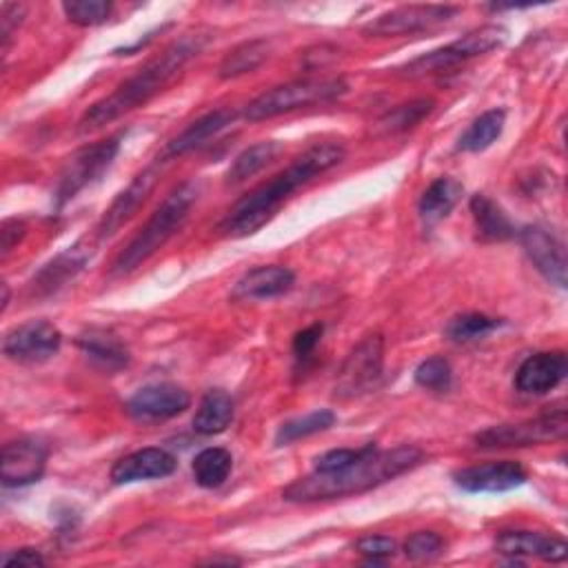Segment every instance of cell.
I'll use <instances>...</instances> for the list:
<instances>
[{"instance_id": "27", "label": "cell", "mask_w": 568, "mask_h": 568, "mask_svg": "<svg viewBox=\"0 0 568 568\" xmlns=\"http://www.w3.org/2000/svg\"><path fill=\"white\" fill-rule=\"evenodd\" d=\"M282 154V145L278 141H265V143H258V145H251L249 149H245L236 161L234 165L229 167L227 172V178L225 183L229 187L234 185H242L245 180L254 178L256 174H260L269 163H273L278 156Z\"/></svg>"}, {"instance_id": "39", "label": "cell", "mask_w": 568, "mask_h": 568, "mask_svg": "<svg viewBox=\"0 0 568 568\" xmlns=\"http://www.w3.org/2000/svg\"><path fill=\"white\" fill-rule=\"evenodd\" d=\"M28 234V225L23 220H6L3 227H0V256L8 258L25 238Z\"/></svg>"}, {"instance_id": "7", "label": "cell", "mask_w": 568, "mask_h": 568, "mask_svg": "<svg viewBox=\"0 0 568 568\" xmlns=\"http://www.w3.org/2000/svg\"><path fill=\"white\" fill-rule=\"evenodd\" d=\"M123 136H110L105 141H99L94 145H87L79 149L63 167L56 189H54V203L56 207H65L70 200H74L85 187L96 183L116 161L121 152Z\"/></svg>"}, {"instance_id": "20", "label": "cell", "mask_w": 568, "mask_h": 568, "mask_svg": "<svg viewBox=\"0 0 568 568\" xmlns=\"http://www.w3.org/2000/svg\"><path fill=\"white\" fill-rule=\"evenodd\" d=\"M236 118H238L236 110H216V112L198 118L196 123H192L185 132H180L172 143H167V147L158 156L169 163L189 152H196V149L205 147L211 138L223 134L229 125H234Z\"/></svg>"}, {"instance_id": "12", "label": "cell", "mask_w": 568, "mask_h": 568, "mask_svg": "<svg viewBox=\"0 0 568 568\" xmlns=\"http://www.w3.org/2000/svg\"><path fill=\"white\" fill-rule=\"evenodd\" d=\"M167 165L165 158H156L147 169H143L134 180L132 185L114 200V205L107 209V214L103 216V220L99 223L96 227V236L99 240H105V238H112L123 225H127L136 211L145 205V200L149 198V194L154 192L161 174H163V167Z\"/></svg>"}, {"instance_id": "10", "label": "cell", "mask_w": 568, "mask_h": 568, "mask_svg": "<svg viewBox=\"0 0 568 568\" xmlns=\"http://www.w3.org/2000/svg\"><path fill=\"white\" fill-rule=\"evenodd\" d=\"M63 344V333L48 320H30L10 329L3 338V353L19 364H43L52 360Z\"/></svg>"}, {"instance_id": "13", "label": "cell", "mask_w": 568, "mask_h": 568, "mask_svg": "<svg viewBox=\"0 0 568 568\" xmlns=\"http://www.w3.org/2000/svg\"><path fill=\"white\" fill-rule=\"evenodd\" d=\"M192 404L189 393L178 384H149L138 389L125 404L127 413L138 422H161L185 413Z\"/></svg>"}, {"instance_id": "30", "label": "cell", "mask_w": 568, "mask_h": 568, "mask_svg": "<svg viewBox=\"0 0 568 568\" xmlns=\"http://www.w3.org/2000/svg\"><path fill=\"white\" fill-rule=\"evenodd\" d=\"M333 424H335V413L333 411H329V409L311 411L302 417H293V420L285 422L276 433V444L278 446H289L298 440H304V437L318 435L322 431H329Z\"/></svg>"}, {"instance_id": "38", "label": "cell", "mask_w": 568, "mask_h": 568, "mask_svg": "<svg viewBox=\"0 0 568 568\" xmlns=\"http://www.w3.org/2000/svg\"><path fill=\"white\" fill-rule=\"evenodd\" d=\"M28 8L23 3H6L0 12V39H3V54H8L14 34L23 25Z\"/></svg>"}, {"instance_id": "3", "label": "cell", "mask_w": 568, "mask_h": 568, "mask_svg": "<svg viewBox=\"0 0 568 568\" xmlns=\"http://www.w3.org/2000/svg\"><path fill=\"white\" fill-rule=\"evenodd\" d=\"M424 462V451L417 446H395L380 451L375 444H369L366 453L335 473H309L282 490L287 502L311 504L327 502L338 497H351L378 488L406 471H413Z\"/></svg>"}, {"instance_id": "40", "label": "cell", "mask_w": 568, "mask_h": 568, "mask_svg": "<svg viewBox=\"0 0 568 568\" xmlns=\"http://www.w3.org/2000/svg\"><path fill=\"white\" fill-rule=\"evenodd\" d=\"M322 333H324V324H311V327L298 331L296 338H293V353H296V358L298 360L311 358L316 347L322 340Z\"/></svg>"}, {"instance_id": "18", "label": "cell", "mask_w": 568, "mask_h": 568, "mask_svg": "<svg viewBox=\"0 0 568 568\" xmlns=\"http://www.w3.org/2000/svg\"><path fill=\"white\" fill-rule=\"evenodd\" d=\"M176 457L165 448H141L136 453L125 455L112 468L114 484H134L145 479H161L176 471Z\"/></svg>"}, {"instance_id": "37", "label": "cell", "mask_w": 568, "mask_h": 568, "mask_svg": "<svg viewBox=\"0 0 568 568\" xmlns=\"http://www.w3.org/2000/svg\"><path fill=\"white\" fill-rule=\"evenodd\" d=\"M369 444L362 446V448H333V451H327L324 455L316 457L313 462V471L316 473H335V471H342L347 468L349 464H353L355 459H360L364 453H366Z\"/></svg>"}, {"instance_id": "11", "label": "cell", "mask_w": 568, "mask_h": 568, "mask_svg": "<svg viewBox=\"0 0 568 568\" xmlns=\"http://www.w3.org/2000/svg\"><path fill=\"white\" fill-rule=\"evenodd\" d=\"M50 448L37 437H19L3 446L0 479L8 488H21L39 482L45 473Z\"/></svg>"}, {"instance_id": "35", "label": "cell", "mask_w": 568, "mask_h": 568, "mask_svg": "<svg viewBox=\"0 0 568 568\" xmlns=\"http://www.w3.org/2000/svg\"><path fill=\"white\" fill-rule=\"evenodd\" d=\"M444 552V539L433 530H417L404 541V555L411 561H431Z\"/></svg>"}, {"instance_id": "32", "label": "cell", "mask_w": 568, "mask_h": 568, "mask_svg": "<svg viewBox=\"0 0 568 568\" xmlns=\"http://www.w3.org/2000/svg\"><path fill=\"white\" fill-rule=\"evenodd\" d=\"M502 327V320L497 318H490L486 313H462V316H455L446 329H444V335L451 340V342H473V340H479L484 335H488L490 331L499 329Z\"/></svg>"}, {"instance_id": "6", "label": "cell", "mask_w": 568, "mask_h": 568, "mask_svg": "<svg viewBox=\"0 0 568 568\" xmlns=\"http://www.w3.org/2000/svg\"><path fill=\"white\" fill-rule=\"evenodd\" d=\"M568 433L566 409L557 406L537 417L521 420L515 424L490 426L475 435L479 448H519V446H541L550 442H561Z\"/></svg>"}, {"instance_id": "9", "label": "cell", "mask_w": 568, "mask_h": 568, "mask_svg": "<svg viewBox=\"0 0 568 568\" xmlns=\"http://www.w3.org/2000/svg\"><path fill=\"white\" fill-rule=\"evenodd\" d=\"M459 14V8L453 6H406L391 10L369 25H364V37L375 39H393V37H411L424 30H433L442 23L453 21Z\"/></svg>"}, {"instance_id": "1", "label": "cell", "mask_w": 568, "mask_h": 568, "mask_svg": "<svg viewBox=\"0 0 568 568\" xmlns=\"http://www.w3.org/2000/svg\"><path fill=\"white\" fill-rule=\"evenodd\" d=\"M209 41H211V32L203 30V28L192 30V32L183 34L180 39H176L158 56L147 61L134 76H130L125 83H121L116 87V92H112L103 101L94 103L81 118L79 132L81 134L96 132V130L123 118L125 114L147 105L152 99H156L169 85H174L178 81L183 70L205 52Z\"/></svg>"}, {"instance_id": "26", "label": "cell", "mask_w": 568, "mask_h": 568, "mask_svg": "<svg viewBox=\"0 0 568 568\" xmlns=\"http://www.w3.org/2000/svg\"><path fill=\"white\" fill-rule=\"evenodd\" d=\"M271 54V43L265 39H256V41H247L240 43L238 48H234L220 63V79L223 81H231V79H240L245 74L256 72Z\"/></svg>"}, {"instance_id": "33", "label": "cell", "mask_w": 568, "mask_h": 568, "mask_svg": "<svg viewBox=\"0 0 568 568\" xmlns=\"http://www.w3.org/2000/svg\"><path fill=\"white\" fill-rule=\"evenodd\" d=\"M114 6L107 3V0H72V3H63V12L70 23L81 25V28H96L103 25Z\"/></svg>"}, {"instance_id": "8", "label": "cell", "mask_w": 568, "mask_h": 568, "mask_svg": "<svg viewBox=\"0 0 568 568\" xmlns=\"http://www.w3.org/2000/svg\"><path fill=\"white\" fill-rule=\"evenodd\" d=\"M384 369V338L366 335L342 362L335 380V397L351 400L375 389Z\"/></svg>"}, {"instance_id": "24", "label": "cell", "mask_w": 568, "mask_h": 568, "mask_svg": "<svg viewBox=\"0 0 568 568\" xmlns=\"http://www.w3.org/2000/svg\"><path fill=\"white\" fill-rule=\"evenodd\" d=\"M471 214L475 220L477 236L484 242H506L515 238V227L508 220V216L502 211L497 203H493L484 194H475L471 198Z\"/></svg>"}, {"instance_id": "34", "label": "cell", "mask_w": 568, "mask_h": 568, "mask_svg": "<svg viewBox=\"0 0 568 568\" xmlns=\"http://www.w3.org/2000/svg\"><path fill=\"white\" fill-rule=\"evenodd\" d=\"M415 382L417 386L426 389V391H433V393H446L451 389V382H453V371H451V364L440 358V355H433L428 360H424L417 369H415Z\"/></svg>"}, {"instance_id": "4", "label": "cell", "mask_w": 568, "mask_h": 568, "mask_svg": "<svg viewBox=\"0 0 568 568\" xmlns=\"http://www.w3.org/2000/svg\"><path fill=\"white\" fill-rule=\"evenodd\" d=\"M198 185L187 180L178 185L152 214V218L145 223V227L130 240V245L118 254L114 260L112 273L114 276H127L143 267L154 254H158L169 238L185 225L189 218V211L198 203Z\"/></svg>"}, {"instance_id": "31", "label": "cell", "mask_w": 568, "mask_h": 568, "mask_svg": "<svg viewBox=\"0 0 568 568\" xmlns=\"http://www.w3.org/2000/svg\"><path fill=\"white\" fill-rule=\"evenodd\" d=\"M435 103L431 99H417L404 105H397L395 110L386 112L380 121H378V130L382 134H402L409 132L413 127H417L431 112H433Z\"/></svg>"}, {"instance_id": "25", "label": "cell", "mask_w": 568, "mask_h": 568, "mask_svg": "<svg viewBox=\"0 0 568 568\" xmlns=\"http://www.w3.org/2000/svg\"><path fill=\"white\" fill-rule=\"evenodd\" d=\"M462 192H464V187L455 178L433 180L426 187V192L422 194L420 205H417L422 223L431 227V225H437L440 220H444L455 209V205L459 203Z\"/></svg>"}, {"instance_id": "29", "label": "cell", "mask_w": 568, "mask_h": 568, "mask_svg": "<svg viewBox=\"0 0 568 568\" xmlns=\"http://www.w3.org/2000/svg\"><path fill=\"white\" fill-rule=\"evenodd\" d=\"M504 123H506L504 110H488V112H484L462 134L459 143H457V149L459 152H468V154H479V152L488 149L502 136Z\"/></svg>"}, {"instance_id": "23", "label": "cell", "mask_w": 568, "mask_h": 568, "mask_svg": "<svg viewBox=\"0 0 568 568\" xmlns=\"http://www.w3.org/2000/svg\"><path fill=\"white\" fill-rule=\"evenodd\" d=\"M236 415L234 397L223 389H211L203 395L194 415V431L200 435L225 433Z\"/></svg>"}, {"instance_id": "16", "label": "cell", "mask_w": 568, "mask_h": 568, "mask_svg": "<svg viewBox=\"0 0 568 568\" xmlns=\"http://www.w3.org/2000/svg\"><path fill=\"white\" fill-rule=\"evenodd\" d=\"M568 360L564 351H544L526 358L515 373V389L526 395H544L566 378Z\"/></svg>"}, {"instance_id": "17", "label": "cell", "mask_w": 568, "mask_h": 568, "mask_svg": "<svg viewBox=\"0 0 568 568\" xmlns=\"http://www.w3.org/2000/svg\"><path fill=\"white\" fill-rule=\"evenodd\" d=\"M495 550L519 564L521 557H537L544 561H564L568 544L561 537L533 530H504L495 539Z\"/></svg>"}, {"instance_id": "19", "label": "cell", "mask_w": 568, "mask_h": 568, "mask_svg": "<svg viewBox=\"0 0 568 568\" xmlns=\"http://www.w3.org/2000/svg\"><path fill=\"white\" fill-rule=\"evenodd\" d=\"M296 276L287 267L265 265L247 271L234 287L231 298L236 302H254V300H271L285 296L293 289Z\"/></svg>"}, {"instance_id": "36", "label": "cell", "mask_w": 568, "mask_h": 568, "mask_svg": "<svg viewBox=\"0 0 568 568\" xmlns=\"http://www.w3.org/2000/svg\"><path fill=\"white\" fill-rule=\"evenodd\" d=\"M355 550L364 555L371 564H384L397 552V544L386 535H366L355 541Z\"/></svg>"}, {"instance_id": "22", "label": "cell", "mask_w": 568, "mask_h": 568, "mask_svg": "<svg viewBox=\"0 0 568 568\" xmlns=\"http://www.w3.org/2000/svg\"><path fill=\"white\" fill-rule=\"evenodd\" d=\"M81 351L103 371H121L130 364V351L127 347L110 331L103 329H90L87 333L79 335Z\"/></svg>"}, {"instance_id": "28", "label": "cell", "mask_w": 568, "mask_h": 568, "mask_svg": "<svg viewBox=\"0 0 568 568\" xmlns=\"http://www.w3.org/2000/svg\"><path fill=\"white\" fill-rule=\"evenodd\" d=\"M231 468H234V457L227 448H220V446L200 451L192 464L194 479L203 488L223 486L227 482V477L231 475Z\"/></svg>"}, {"instance_id": "15", "label": "cell", "mask_w": 568, "mask_h": 568, "mask_svg": "<svg viewBox=\"0 0 568 568\" xmlns=\"http://www.w3.org/2000/svg\"><path fill=\"white\" fill-rule=\"evenodd\" d=\"M526 477L524 466L513 459L477 464L453 473L455 486L466 493H506L521 486Z\"/></svg>"}, {"instance_id": "42", "label": "cell", "mask_w": 568, "mask_h": 568, "mask_svg": "<svg viewBox=\"0 0 568 568\" xmlns=\"http://www.w3.org/2000/svg\"><path fill=\"white\" fill-rule=\"evenodd\" d=\"M8 304H10V287L3 285V311L8 309Z\"/></svg>"}, {"instance_id": "5", "label": "cell", "mask_w": 568, "mask_h": 568, "mask_svg": "<svg viewBox=\"0 0 568 568\" xmlns=\"http://www.w3.org/2000/svg\"><path fill=\"white\" fill-rule=\"evenodd\" d=\"M349 92L347 81L342 79H322V81H296L289 85L273 87L258 99H254L247 110L245 118L251 123L258 121H269L302 107L320 105V103H331Z\"/></svg>"}, {"instance_id": "2", "label": "cell", "mask_w": 568, "mask_h": 568, "mask_svg": "<svg viewBox=\"0 0 568 568\" xmlns=\"http://www.w3.org/2000/svg\"><path fill=\"white\" fill-rule=\"evenodd\" d=\"M342 161V143L331 141L311 145L287 169H282L269 183L247 194L242 200H238L220 223V231L231 238H247L256 234L280 211V207L291 198L293 192L309 185L313 178L333 169Z\"/></svg>"}, {"instance_id": "41", "label": "cell", "mask_w": 568, "mask_h": 568, "mask_svg": "<svg viewBox=\"0 0 568 568\" xmlns=\"http://www.w3.org/2000/svg\"><path fill=\"white\" fill-rule=\"evenodd\" d=\"M3 566H25V568H37V566H45L43 555L37 548H19L14 552L3 555Z\"/></svg>"}, {"instance_id": "14", "label": "cell", "mask_w": 568, "mask_h": 568, "mask_svg": "<svg viewBox=\"0 0 568 568\" xmlns=\"http://www.w3.org/2000/svg\"><path fill=\"white\" fill-rule=\"evenodd\" d=\"M519 242L533 267L555 287L566 289V249L546 227L533 225L519 231Z\"/></svg>"}, {"instance_id": "43", "label": "cell", "mask_w": 568, "mask_h": 568, "mask_svg": "<svg viewBox=\"0 0 568 568\" xmlns=\"http://www.w3.org/2000/svg\"><path fill=\"white\" fill-rule=\"evenodd\" d=\"M207 564H238L236 559H209Z\"/></svg>"}, {"instance_id": "21", "label": "cell", "mask_w": 568, "mask_h": 568, "mask_svg": "<svg viewBox=\"0 0 568 568\" xmlns=\"http://www.w3.org/2000/svg\"><path fill=\"white\" fill-rule=\"evenodd\" d=\"M90 258H92V247L83 245V242H79V245L70 247L65 254L56 256L34 278V282H32L34 296H52V293L61 291L70 280H74L83 271V267L87 265Z\"/></svg>"}]
</instances>
